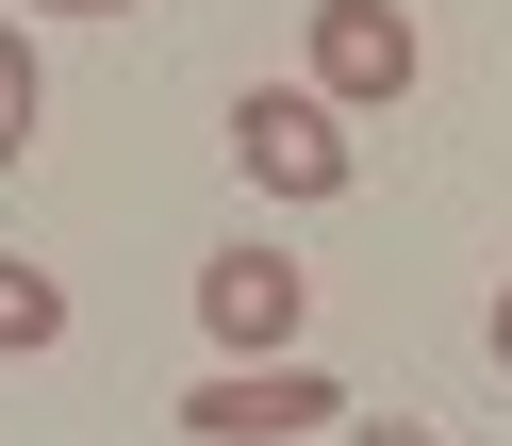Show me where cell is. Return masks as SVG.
<instances>
[{
	"label": "cell",
	"instance_id": "cell-1",
	"mask_svg": "<svg viewBox=\"0 0 512 446\" xmlns=\"http://www.w3.org/2000/svg\"><path fill=\"white\" fill-rule=\"evenodd\" d=\"M232 166L265 182V199H347V182H364L347 166V116L314 100V83H248L232 100Z\"/></svg>",
	"mask_w": 512,
	"mask_h": 446
},
{
	"label": "cell",
	"instance_id": "cell-2",
	"mask_svg": "<svg viewBox=\"0 0 512 446\" xmlns=\"http://www.w3.org/2000/svg\"><path fill=\"white\" fill-rule=\"evenodd\" d=\"M298 67H314V100H331V116H380V100H413L430 50H413L397 0H314V17H298Z\"/></svg>",
	"mask_w": 512,
	"mask_h": 446
},
{
	"label": "cell",
	"instance_id": "cell-3",
	"mask_svg": "<svg viewBox=\"0 0 512 446\" xmlns=\"http://www.w3.org/2000/svg\"><path fill=\"white\" fill-rule=\"evenodd\" d=\"M182 430H199V446H298V430H347V397L281 347V364H215L199 397H182Z\"/></svg>",
	"mask_w": 512,
	"mask_h": 446
},
{
	"label": "cell",
	"instance_id": "cell-4",
	"mask_svg": "<svg viewBox=\"0 0 512 446\" xmlns=\"http://www.w3.org/2000/svg\"><path fill=\"white\" fill-rule=\"evenodd\" d=\"M199 331L232 347V364H281V347L314 331V281L281 265V248H199Z\"/></svg>",
	"mask_w": 512,
	"mask_h": 446
},
{
	"label": "cell",
	"instance_id": "cell-5",
	"mask_svg": "<svg viewBox=\"0 0 512 446\" xmlns=\"http://www.w3.org/2000/svg\"><path fill=\"white\" fill-rule=\"evenodd\" d=\"M0 347H17V364H34V347H67V281L17 265V248H0Z\"/></svg>",
	"mask_w": 512,
	"mask_h": 446
},
{
	"label": "cell",
	"instance_id": "cell-6",
	"mask_svg": "<svg viewBox=\"0 0 512 446\" xmlns=\"http://www.w3.org/2000/svg\"><path fill=\"white\" fill-rule=\"evenodd\" d=\"M34 116H50V83H34V34H0V166L34 149Z\"/></svg>",
	"mask_w": 512,
	"mask_h": 446
},
{
	"label": "cell",
	"instance_id": "cell-7",
	"mask_svg": "<svg viewBox=\"0 0 512 446\" xmlns=\"http://www.w3.org/2000/svg\"><path fill=\"white\" fill-rule=\"evenodd\" d=\"M347 446H446V430H430V413H364Z\"/></svg>",
	"mask_w": 512,
	"mask_h": 446
},
{
	"label": "cell",
	"instance_id": "cell-8",
	"mask_svg": "<svg viewBox=\"0 0 512 446\" xmlns=\"http://www.w3.org/2000/svg\"><path fill=\"white\" fill-rule=\"evenodd\" d=\"M17 17H133V0H17Z\"/></svg>",
	"mask_w": 512,
	"mask_h": 446
},
{
	"label": "cell",
	"instance_id": "cell-9",
	"mask_svg": "<svg viewBox=\"0 0 512 446\" xmlns=\"http://www.w3.org/2000/svg\"><path fill=\"white\" fill-rule=\"evenodd\" d=\"M496 364H512V281H496Z\"/></svg>",
	"mask_w": 512,
	"mask_h": 446
}]
</instances>
